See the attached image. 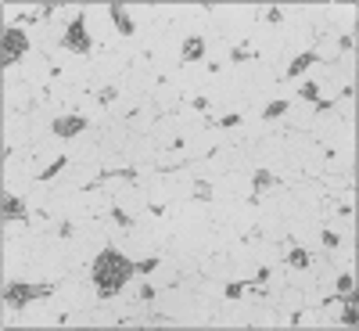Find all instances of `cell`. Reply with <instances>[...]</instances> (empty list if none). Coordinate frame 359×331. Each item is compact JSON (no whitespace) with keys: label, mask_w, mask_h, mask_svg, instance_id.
<instances>
[{"label":"cell","mask_w":359,"mask_h":331,"mask_svg":"<svg viewBox=\"0 0 359 331\" xmlns=\"http://www.w3.org/2000/svg\"><path fill=\"white\" fill-rule=\"evenodd\" d=\"M86 278L94 281V288H97L101 299H115V295H123L130 288V281L137 278V263L123 249L108 245V249L97 252L94 263H90V274Z\"/></svg>","instance_id":"6da1fadb"},{"label":"cell","mask_w":359,"mask_h":331,"mask_svg":"<svg viewBox=\"0 0 359 331\" xmlns=\"http://www.w3.org/2000/svg\"><path fill=\"white\" fill-rule=\"evenodd\" d=\"M43 295H54V281H18V278H11L8 285H4V310H11V313H18L22 306H29L33 299H43Z\"/></svg>","instance_id":"7a4b0ae2"},{"label":"cell","mask_w":359,"mask_h":331,"mask_svg":"<svg viewBox=\"0 0 359 331\" xmlns=\"http://www.w3.org/2000/svg\"><path fill=\"white\" fill-rule=\"evenodd\" d=\"M72 54H79V58H90V54H97V47H94V37H90V29H86V15L79 11L69 25H65V40H62Z\"/></svg>","instance_id":"3957f363"},{"label":"cell","mask_w":359,"mask_h":331,"mask_svg":"<svg viewBox=\"0 0 359 331\" xmlns=\"http://www.w3.org/2000/svg\"><path fill=\"white\" fill-rule=\"evenodd\" d=\"M29 51H33V40H29L25 29H18V25L4 29V69L22 65V58H25Z\"/></svg>","instance_id":"277c9868"},{"label":"cell","mask_w":359,"mask_h":331,"mask_svg":"<svg viewBox=\"0 0 359 331\" xmlns=\"http://www.w3.org/2000/svg\"><path fill=\"white\" fill-rule=\"evenodd\" d=\"M86 130H90V119L79 115V112H65V115H57L54 123H50V134H54L57 141H72V137H79V134H86Z\"/></svg>","instance_id":"5b68a950"},{"label":"cell","mask_w":359,"mask_h":331,"mask_svg":"<svg viewBox=\"0 0 359 331\" xmlns=\"http://www.w3.org/2000/svg\"><path fill=\"white\" fill-rule=\"evenodd\" d=\"M108 15L115 22V33L123 37V40H133L137 37V22H133V11L123 8V4H108Z\"/></svg>","instance_id":"8992f818"},{"label":"cell","mask_w":359,"mask_h":331,"mask_svg":"<svg viewBox=\"0 0 359 331\" xmlns=\"http://www.w3.org/2000/svg\"><path fill=\"white\" fill-rule=\"evenodd\" d=\"M309 65H316V58H313V51H302V54H291L287 58V65H284V79H298Z\"/></svg>","instance_id":"52a82bcc"},{"label":"cell","mask_w":359,"mask_h":331,"mask_svg":"<svg viewBox=\"0 0 359 331\" xmlns=\"http://www.w3.org/2000/svg\"><path fill=\"white\" fill-rule=\"evenodd\" d=\"M4 220H29V209H25V195L4 191Z\"/></svg>","instance_id":"ba28073f"},{"label":"cell","mask_w":359,"mask_h":331,"mask_svg":"<svg viewBox=\"0 0 359 331\" xmlns=\"http://www.w3.org/2000/svg\"><path fill=\"white\" fill-rule=\"evenodd\" d=\"M334 288H338V295H348V292H355V278H352V270H341V274L334 278Z\"/></svg>","instance_id":"9c48e42d"}]
</instances>
